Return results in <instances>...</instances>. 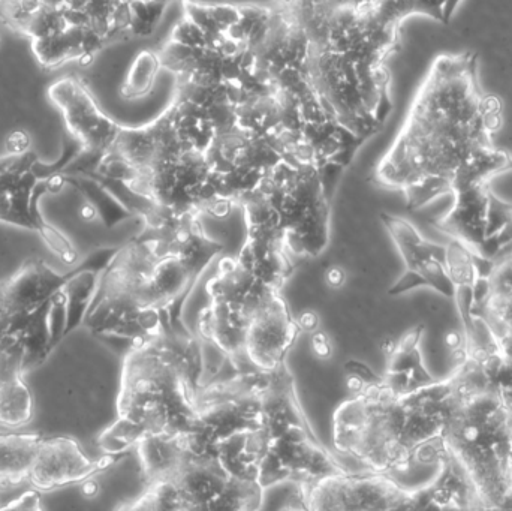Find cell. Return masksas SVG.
<instances>
[{"label": "cell", "mask_w": 512, "mask_h": 511, "mask_svg": "<svg viewBox=\"0 0 512 511\" xmlns=\"http://www.w3.org/2000/svg\"><path fill=\"white\" fill-rule=\"evenodd\" d=\"M424 326L412 327L402 338L391 344L387 351V368L382 381L391 392L408 395L435 383L436 378L427 371L421 354Z\"/></svg>", "instance_id": "obj_16"}, {"label": "cell", "mask_w": 512, "mask_h": 511, "mask_svg": "<svg viewBox=\"0 0 512 511\" xmlns=\"http://www.w3.org/2000/svg\"><path fill=\"white\" fill-rule=\"evenodd\" d=\"M304 510H400L415 509V489L400 485L394 476L349 470L300 483Z\"/></svg>", "instance_id": "obj_10"}, {"label": "cell", "mask_w": 512, "mask_h": 511, "mask_svg": "<svg viewBox=\"0 0 512 511\" xmlns=\"http://www.w3.org/2000/svg\"><path fill=\"white\" fill-rule=\"evenodd\" d=\"M104 455L89 458L71 437H42L33 455L27 483L38 492H53L65 486L86 482L125 458Z\"/></svg>", "instance_id": "obj_12"}, {"label": "cell", "mask_w": 512, "mask_h": 511, "mask_svg": "<svg viewBox=\"0 0 512 511\" xmlns=\"http://www.w3.org/2000/svg\"><path fill=\"white\" fill-rule=\"evenodd\" d=\"M65 279L66 275L32 258L0 281V341L12 335L26 338L27 369L41 365L54 348L51 299Z\"/></svg>", "instance_id": "obj_9"}, {"label": "cell", "mask_w": 512, "mask_h": 511, "mask_svg": "<svg viewBox=\"0 0 512 511\" xmlns=\"http://www.w3.org/2000/svg\"><path fill=\"white\" fill-rule=\"evenodd\" d=\"M454 356L445 447L481 509H512V378L460 347Z\"/></svg>", "instance_id": "obj_5"}, {"label": "cell", "mask_w": 512, "mask_h": 511, "mask_svg": "<svg viewBox=\"0 0 512 511\" xmlns=\"http://www.w3.org/2000/svg\"><path fill=\"white\" fill-rule=\"evenodd\" d=\"M159 69H162V66L158 51H155V53L146 51V53L141 54L135 60L131 74H129L128 83H126V95L132 96V98L146 95L155 83Z\"/></svg>", "instance_id": "obj_20"}, {"label": "cell", "mask_w": 512, "mask_h": 511, "mask_svg": "<svg viewBox=\"0 0 512 511\" xmlns=\"http://www.w3.org/2000/svg\"><path fill=\"white\" fill-rule=\"evenodd\" d=\"M204 273L180 251L159 216H146L102 269L83 324L98 338L120 344L123 354L186 329L183 308Z\"/></svg>", "instance_id": "obj_2"}, {"label": "cell", "mask_w": 512, "mask_h": 511, "mask_svg": "<svg viewBox=\"0 0 512 511\" xmlns=\"http://www.w3.org/2000/svg\"><path fill=\"white\" fill-rule=\"evenodd\" d=\"M294 270L288 261L245 245L236 255L219 257L206 284L207 303L195 332L206 353L221 360L239 359L249 324L282 293Z\"/></svg>", "instance_id": "obj_8"}, {"label": "cell", "mask_w": 512, "mask_h": 511, "mask_svg": "<svg viewBox=\"0 0 512 511\" xmlns=\"http://www.w3.org/2000/svg\"><path fill=\"white\" fill-rule=\"evenodd\" d=\"M33 185L35 177L24 167L0 171V222L35 231L39 209Z\"/></svg>", "instance_id": "obj_17"}, {"label": "cell", "mask_w": 512, "mask_h": 511, "mask_svg": "<svg viewBox=\"0 0 512 511\" xmlns=\"http://www.w3.org/2000/svg\"><path fill=\"white\" fill-rule=\"evenodd\" d=\"M30 137L23 131H15L6 140V149L12 155H20L29 147Z\"/></svg>", "instance_id": "obj_22"}, {"label": "cell", "mask_w": 512, "mask_h": 511, "mask_svg": "<svg viewBox=\"0 0 512 511\" xmlns=\"http://www.w3.org/2000/svg\"><path fill=\"white\" fill-rule=\"evenodd\" d=\"M146 491L126 510H261L265 489L236 479L221 465L192 458L177 437L144 438L135 446Z\"/></svg>", "instance_id": "obj_7"}, {"label": "cell", "mask_w": 512, "mask_h": 511, "mask_svg": "<svg viewBox=\"0 0 512 511\" xmlns=\"http://www.w3.org/2000/svg\"><path fill=\"white\" fill-rule=\"evenodd\" d=\"M29 345L23 335L0 341V425L21 428L33 417V396L24 381Z\"/></svg>", "instance_id": "obj_14"}, {"label": "cell", "mask_w": 512, "mask_h": 511, "mask_svg": "<svg viewBox=\"0 0 512 511\" xmlns=\"http://www.w3.org/2000/svg\"><path fill=\"white\" fill-rule=\"evenodd\" d=\"M36 492H26V494L21 495L17 500L12 501V503L6 504V506L0 507L3 510H39L41 506H39V498L36 495Z\"/></svg>", "instance_id": "obj_21"}, {"label": "cell", "mask_w": 512, "mask_h": 511, "mask_svg": "<svg viewBox=\"0 0 512 511\" xmlns=\"http://www.w3.org/2000/svg\"><path fill=\"white\" fill-rule=\"evenodd\" d=\"M450 398V378L397 395L378 375L334 411V447L367 470L391 476L414 465L441 467L448 458L444 432Z\"/></svg>", "instance_id": "obj_3"}, {"label": "cell", "mask_w": 512, "mask_h": 511, "mask_svg": "<svg viewBox=\"0 0 512 511\" xmlns=\"http://www.w3.org/2000/svg\"><path fill=\"white\" fill-rule=\"evenodd\" d=\"M379 218L405 264V273L394 282L388 294L402 296L417 288H432L454 300L456 285L448 273L445 245L426 239L414 224L402 216L384 212Z\"/></svg>", "instance_id": "obj_11"}, {"label": "cell", "mask_w": 512, "mask_h": 511, "mask_svg": "<svg viewBox=\"0 0 512 511\" xmlns=\"http://www.w3.org/2000/svg\"><path fill=\"white\" fill-rule=\"evenodd\" d=\"M35 233H38L39 236H41L42 242L48 246V249H50V251L53 252V254L56 255L63 264L74 267L75 264L78 263L80 254H78L74 243H72L71 240L66 237V234H63L59 228H56L53 224H50V222L45 221L41 212L36 215Z\"/></svg>", "instance_id": "obj_19"}, {"label": "cell", "mask_w": 512, "mask_h": 511, "mask_svg": "<svg viewBox=\"0 0 512 511\" xmlns=\"http://www.w3.org/2000/svg\"><path fill=\"white\" fill-rule=\"evenodd\" d=\"M453 207L436 221V228L448 237L462 240L475 251H483L489 236L490 218L496 195L490 183H477L454 192Z\"/></svg>", "instance_id": "obj_15"}, {"label": "cell", "mask_w": 512, "mask_h": 511, "mask_svg": "<svg viewBox=\"0 0 512 511\" xmlns=\"http://www.w3.org/2000/svg\"><path fill=\"white\" fill-rule=\"evenodd\" d=\"M39 434H2L0 432V488L20 486L29 479L30 465Z\"/></svg>", "instance_id": "obj_18"}, {"label": "cell", "mask_w": 512, "mask_h": 511, "mask_svg": "<svg viewBox=\"0 0 512 511\" xmlns=\"http://www.w3.org/2000/svg\"><path fill=\"white\" fill-rule=\"evenodd\" d=\"M204 377L203 342L189 327L129 348L123 354L117 417L99 435V449L128 455L144 438L188 432Z\"/></svg>", "instance_id": "obj_4"}, {"label": "cell", "mask_w": 512, "mask_h": 511, "mask_svg": "<svg viewBox=\"0 0 512 511\" xmlns=\"http://www.w3.org/2000/svg\"><path fill=\"white\" fill-rule=\"evenodd\" d=\"M300 330V324L292 315L285 297L282 293L277 294L249 324L242 356L230 362L261 371L282 368L297 342Z\"/></svg>", "instance_id": "obj_13"}, {"label": "cell", "mask_w": 512, "mask_h": 511, "mask_svg": "<svg viewBox=\"0 0 512 511\" xmlns=\"http://www.w3.org/2000/svg\"><path fill=\"white\" fill-rule=\"evenodd\" d=\"M328 174L282 161L243 198L246 237L289 252L298 263L324 254L330 243Z\"/></svg>", "instance_id": "obj_6"}, {"label": "cell", "mask_w": 512, "mask_h": 511, "mask_svg": "<svg viewBox=\"0 0 512 511\" xmlns=\"http://www.w3.org/2000/svg\"><path fill=\"white\" fill-rule=\"evenodd\" d=\"M502 126L504 104L481 84L477 51L439 54L379 161L375 182L402 192L409 210L490 183L512 170V153L495 143Z\"/></svg>", "instance_id": "obj_1"}]
</instances>
